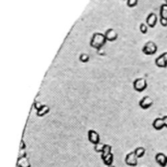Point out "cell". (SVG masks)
Returning <instances> with one entry per match:
<instances>
[{
    "instance_id": "cell-1",
    "label": "cell",
    "mask_w": 167,
    "mask_h": 167,
    "mask_svg": "<svg viewBox=\"0 0 167 167\" xmlns=\"http://www.w3.org/2000/svg\"><path fill=\"white\" fill-rule=\"evenodd\" d=\"M106 42H107V39H106L105 34L102 33H95L93 34L90 40V46L93 48L98 50V49L103 48L106 44Z\"/></svg>"
},
{
    "instance_id": "cell-2",
    "label": "cell",
    "mask_w": 167,
    "mask_h": 167,
    "mask_svg": "<svg viewBox=\"0 0 167 167\" xmlns=\"http://www.w3.org/2000/svg\"><path fill=\"white\" fill-rule=\"evenodd\" d=\"M157 51V44L152 41L147 42V43L144 45V46L142 47V52L145 55H147V56H152V55H154V54H156Z\"/></svg>"
},
{
    "instance_id": "cell-3",
    "label": "cell",
    "mask_w": 167,
    "mask_h": 167,
    "mask_svg": "<svg viewBox=\"0 0 167 167\" xmlns=\"http://www.w3.org/2000/svg\"><path fill=\"white\" fill-rule=\"evenodd\" d=\"M133 86H134V89L136 91L142 92L147 87V80L143 78H137L133 83Z\"/></svg>"
},
{
    "instance_id": "cell-4",
    "label": "cell",
    "mask_w": 167,
    "mask_h": 167,
    "mask_svg": "<svg viewBox=\"0 0 167 167\" xmlns=\"http://www.w3.org/2000/svg\"><path fill=\"white\" fill-rule=\"evenodd\" d=\"M125 161L126 165H130V166H136L138 165V158L137 156L135 155L134 152L128 153L125 157Z\"/></svg>"
},
{
    "instance_id": "cell-5",
    "label": "cell",
    "mask_w": 167,
    "mask_h": 167,
    "mask_svg": "<svg viewBox=\"0 0 167 167\" xmlns=\"http://www.w3.org/2000/svg\"><path fill=\"white\" fill-rule=\"evenodd\" d=\"M155 64L159 68H166L167 67V52L162 53L156 59Z\"/></svg>"
},
{
    "instance_id": "cell-6",
    "label": "cell",
    "mask_w": 167,
    "mask_h": 167,
    "mask_svg": "<svg viewBox=\"0 0 167 167\" xmlns=\"http://www.w3.org/2000/svg\"><path fill=\"white\" fill-rule=\"evenodd\" d=\"M88 138L89 142L93 143L94 145L97 144V143H100V136H99V134L98 132H96L95 131H93V130L88 131Z\"/></svg>"
},
{
    "instance_id": "cell-7",
    "label": "cell",
    "mask_w": 167,
    "mask_h": 167,
    "mask_svg": "<svg viewBox=\"0 0 167 167\" xmlns=\"http://www.w3.org/2000/svg\"><path fill=\"white\" fill-rule=\"evenodd\" d=\"M152 104H153V100L151 97L147 96V95L143 97L139 101V106L142 109H149L150 107L152 105Z\"/></svg>"
},
{
    "instance_id": "cell-8",
    "label": "cell",
    "mask_w": 167,
    "mask_h": 167,
    "mask_svg": "<svg viewBox=\"0 0 167 167\" xmlns=\"http://www.w3.org/2000/svg\"><path fill=\"white\" fill-rule=\"evenodd\" d=\"M105 37L107 41L114 42L117 39L118 34L114 29H108L105 33Z\"/></svg>"
},
{
    "instance_id": "cell-9",
    "label": "cell",
    "mask_w": 167,
    "mask_h": 167,
    "mask_svg": "<svg viewBox=\"0 0 167 167\" xmlns=\"http://www.w3.org/2000/svg\"><path fill=\"white\" fill-rule=\"evenodd\" d=\"M155 159H156V161L161 167H165L167 165V156L165 155L164 153H157L155 157Z\"/></svg>"
},
{
    "instance_id": "cell-10",
    "label": "cell",
    "mask_w": 167,
    "mask_h": 167,
    "mask_svg": "<svg viewBox=\"0 0 167 167\" xmlns=\"http://www.w3.org/2000/svg\"><path fill=\"white\" fill-rule=\"evenodd\" d=\"M146 22H147V25H148L150 28H154L157 22V15L155 13H150L146 19Z\"/></svg>"
},
{
    "instance_id": "cell-11",
    "label": "cell",
    "mask_w": 167,
    "mask_h": 167,
    "mask_svg": "<svg viewBox=\"0 0 167 167\" xmlns=\"http://www.w3.org/2000/svg\"><path fill=\"white\" fill-rule=\"evenodd\" d=\"M17 165L18 167H31L30 162L26 156L25 157H19L17 160Z\"/></svg>"
},
{
    "instance_id": "cell-12",
    "label": "cell",
    "mask_w": 167,
    "mask_h": 167,
    "mask_svg": "<svg viewBox=\"0 0 167 167\" xmlns=\"http://www.w3.org/2000/svg\"><path fill=\"white\" fill-rule=\"evenodd\" d=\"M152 126L157 131L162 130L165 127V123L164 121H163V118L162 117H157V118L155 119L153 122H152Z\"/></svg>"
},
{
    "instance_id": "cell-13",
    "label": "cell",
    "mask_w": 167,
    "mask_h": 167,
    "mask_svg": "<svg viewBox=\"0 0 167 167\" xmlns=\"http://www.w3.org/2000/svg\"><path fill=\"white\" fill-rule=\"evenodd\" d=\"M49 111H50V108H49L48 105H46V104H44L41 109L37 111L36 114L38 117H44L45 116L46 114L49 113Z\"/></svg>"
},
{
    "instance_id": "cell-14",
    "label": "cell",
    "mask_w": 167,
    "mask_h": 167,
    "mask_svg": "<svg viewBox=\"0 0 167 167\" xmlns=\"http://www.w3.org/2000/svg\"><path fill=\"white\" fill-rule=\"evenodd\" d=\"M113 160H114V156H113L112 153H111V154L107 155L106 158H104L103 159L104 164H105L106 165H107V166L112 165Z\"/></svg>"
},
{
    "instance_id": "cell-15",
    "label": "cell",
    "mask_w": 167,
    "mask_h": 167,
    "mask_svg": "<svg viewBox=\"0 0 167 167\" xmlns=\"http://www.w3.org/2000/svg\"><path fill=\"white\" fill-rule=\"evenodd\" d=\"M160 16L161 18H164V19L167 20V4H162L161 6V9H160Z\"/></svg>"
},
{
    "instance_id": "cell-16",
    "label": "cell",
    "mask_w": 167,
    "mask_h": 167,
    "mask_svg": "<svg viewBox=\"0 0 167 167\" xmlns=\"http://www.w3.org/2000/svg\"><path fill=\"white\" fill-rule=\"evenodd\" d=\"M111 153V146L109 145V144H105V147H104V149H103V153H102L101 158H102V159H103Z\"/></svg>"
},
{
    "instance_id": "cell-17",
    "label": "cell",
    "mask_w": 167,
    "mask_h": 167,
    "mask_svg": "<svg viewBox=\"0 0 167 167\" xmlns=\"http://www.w3.org/2000/svg\"><path fill=\"white\" fill-rule=\"evenodd\" d=\"M135 153V155L137 156L138 158H142L145 154V148L142 147H138L135 148V150L134 151Z\"/></svg>"
},
{
    "instance_id": "cell-18",
    "label": "cell",
    "mask_w": 167,
    "mask_h": 167,
    "mask_svg": "<svg viewBox=\"0 0 167 167\" xmlns=\"http://www.w3.org/2000/svg\"><path fill=\"white\" fill-rule=\"evenodd\" d=\"M104 147H105V144H104V143H98L94 145V150H95L97 153H103V149H104Z\"/></svg>"
},
{
    "instance_id": "cell-19",
    "label": "cell",
    "mask_w": 167,
    "mask_h": 167,
    "mask_svg": "<svg viewBox=\"0 0 167 167\" xmlns=\"http://www.w3.org/2000/svg\"><path fill=\"white\" fill-rule=\"evenodd\" d=\"M89 58H90L89 56L86 53H82L80 56V61L82 63H87V62H88Z\"/></svg>"
},
{
    "instance_id": "cell-20",
    "label": "cell",
    "mask_w": 167,
    "mask_h": 167,
    "mask_svg": "<svg viewBox=\"0 0 167 167\" xmlns=\"http://www.w3.org/2000/svg\"><path fill=\"white\" fill-rule=\"evenodd\" d=\"M138 4V0H127L128 7H134Z\"/></svg>"
},
{
    "instance_id": "cell-21",
    "label": "cell",
    "mask_w": 167,
    "mask_h": 167,
    "mask_svg": "<svg viewBox=\"0 0 167 167\" xmlns=\"http://www.w3.org/2000/svg\"><path fill=\"white\" fill-rule=\"evenodd\" d=\"M139 29H140V31H141V33L143 34H145L147 32V24H143V23H142V24H140Z\"/></svg>"
},
{
    "instance_id": "cell-22",
    "label": "cell",
    "mask_w": 167,
    "mask_h": 167,
    "mask_svg": "<svg viewBox=\"0 0 167 167\" xmlns=\"http://www.w3.org/2000/svg\"><path fill=\"white\" fill-rule=\"evenodd\" d=\"M44 106V105H43V104H41V103H40V102H34V109H36L37 111H38V110H39V109H41L42 107Z\"/></svg>"
},
{
    "instance_id": "cell-23",
    "label": "cell",
    "mask_w": 167,
    "mask_h": 167,
    "mask_svg": "<svg viewBox=\"0 0 167 167\" xmlns=\"http://www.w3.org/2000/svg\"><path fill=\"white\" fill-rule=\"evenodd\" d=\"M160 23L161 24L162 26L166 27L167 26V20L164 19V18H161L160 19Z\"/></svg>"
},
{
    "instance_id": "cell-24",
    "label": "cell",
    "mask_w": 167,
    "mask_h": 167,
    "mask_svg": "<svg viewBox=\"0 0 167 167\" xmlns=\"http://www.w3.org/2000/svg\"><path fill=\"white\" fill-rule=\"evenodd\" d=\"M25 148V143L23 140L21 141V145H20V150H24Z\"/></svg>"
},
{
    "instance_id": "cell-25",
    "label": "cell",
    "mask_w": 167,
    "mask_h": 167,
    "mask_svg": "<svg viewBox=\"0 0 167 167\" xmlns=\"http://www.w3.org/2000/svg\"><path fill=\"white\" fill-rule=\"evenodd\" d=\"M162 118H163V121H164L165 127H166V128H167V115H166V116L163 117Z\"/></svg>"
},
{
    "instance_id": "cell-26",
    "label": "cell",
    "mask_w": 167,
    "mask_h": 167,
    "mask_svg": "<svg viewBox=\"0 0 167 167\" xmlns=\"http://www.w3.org/2000/svg\"><path fill=\"white\" fill-rule=\"evenodd\" d=\"M107 167H115V166H114V165H109V166H107Z\"/></svg>"
},
{
    "instance_id": "cell-27",
    "label": "cell",
    "mask_w": 167,
    "mask_h": 167,
    "mask_svg": "<svg viewBox=\"0 0 167 167\" xmlns=\"http://www.w3.org/2000/svg\"><path fill=\"white\" fill-rule=\"evenodd\" d=\"M165 2H166V4H167V0H165Z\"/></svg>"
}]
</instances>
